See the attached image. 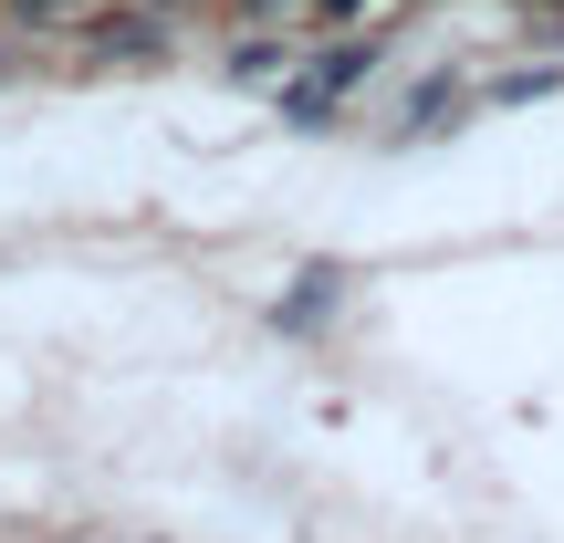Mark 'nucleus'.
Segmentation results:
<instances>
[{"label": "nucleus", "mask_w": 564, "mask_h": 543, "mask_svg": "<svg viewBox=\"0 0 564 543\" xmlns=\"http://www.w3.org/2000/svg\"><path fill=\"white\" fill-rule=\"evenodd\" d=\"M366 63H377V42H335V53H324V63H314V74H303V84H293V95H282V116H293V126H324V105H335V95H345V84H356V74H366Z\"/></svg>", "instance_id": "1"}, {"label": "nucleus", "mask_w": 564, "mask_h": 543, "mask_svg": "<svg viewBox=\"0 0 564 543\" xmlns=\"http://www.w3.org/2000/svg\"><path fill=\"white\" fill-rule=\"evenodd\" d=\"M84 42L95 53H167V21L158 11H84Z\"/></svg>", "instance_id": "2"}, {"label": "nucleus", "mask_w": 564, "mask_h": 543, "mask_svg": "<svg viewBox=\"0 0 564 543\" xmlns=\"http://www.w3.org/2000/svg\"><path fill=\"white\" fill-rule=\"evenodd\" d=\"M21 21H63V11H84V0H11Z\"/></svg>", "instance_id": "3"}]
</instances>
